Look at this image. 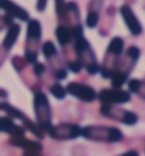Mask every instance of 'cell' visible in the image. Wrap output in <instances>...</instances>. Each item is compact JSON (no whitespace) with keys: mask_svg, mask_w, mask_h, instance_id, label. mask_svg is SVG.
I'll use <instances>...</instances> for the list:
<instances>
[{"mask_svg":"<svg viewBox=\"0 0 145 156\" xmlns=\"http://www.w3.org/2000/svg\"><path fill=\"white\" fill-rule=\"evenodd\" d=\"M82 137L95 143L116 144L124 139V133L116 126H86L82 128Z\"/></svg>","mask_w":145,"mask_h":156,"instance_id":"obj_1","label":"cell"},{"mask_svg":"<svg viewBox=\"0 0 145 156\" xmlns=\"http://www.w3.org/2000/svg\"><path fill=\"white\" fill-rule=\"evenodd\" d=\"M41 38H42V26L38 20H30L27 22L26 31L24 58L29 64H34L38 62L39 50L41 49Z\"/></svg>","mask_w":145,"mask_h":156,"instance_id":"obj_2","label":"cell"},{"mask_svg":"<svg viewBox=\"0 0 145 156\" xmlns=\"http://www.w3.org/2000/svg\"><path fill=\"white\" fill-rule=\"evenodd\" d=\"M33 109H34L36 124L44 132H47L52 126V112L48 96L43 91L39 90L34 92Z\"/></svg>","mask_w":145,"mask_h":156,"instance_id":"obj_3","label":"cell"},{"mask_svg":"<svg viewBox=\"0 0 145 156\" xmlns=\"http://www.w3.org/2000/svg\"><path fill=\"white\" fill-rule=\"evenodd\" d=\"M49 137L53 140L58 141H66V140H74L82 136V128L77 123H69V122H61L58 123L47 131Z\"/></svg>","mask_w":145,"mask_h":156,"instance_id":"obj_4","label":"cell"},{"mask_svg":"<svg viewBox=\"0 0 145 156\" xmlns=\"http://www.w3.org/2000/svg\"><path fill=\"white\" fill-rule=\"evenodd\" d=\"M100 113L104 117L115 120L120 123H124L126 126H135L138 122V116L132 111H126L120 107H117L116 105H104L101 104Z\"/></svg>","mask_w":145,"mask_h":156,"instance_id":"obj_5","label":"cell"},{"mask_svg":"<svg viewBox=\"0 0 145 156\" xmlns=\"http://www.w3.org/2000/svg\"><path fill=\"white\" fill-rule=\"evenodd\" d=\"M66 91L67 94L84 103H92L98 98V92L95 91V89L86 83L76 82V81L69 82L66 87Z\"/></svg>","mask_w":145,"mask_h":156,"instance_id":"obj_6","label":"cell"},{"mask_svg":"<svg viewBox=\"0 0 145 156\" xmlns=\"http://www.w3.org/2000/svg\"><path fill=\"white\" fill-rule=\"evenodd\" d=\"M98 99L104 105H121L130 101L132 96L123 89H102L98 94Z\"/></svg>","mask_w":145,"mask_h":156,"instance_id":"obj_7","label":"cell"},{"mask_svg":"<svg viewBox=\"0 0 145 156\" xmlns=\"http://www.w3.org/2000/svg\"><path fill=\"white\" fill-rule=\"evenodd\" d=\"M120 14H121V17L124 20L126 26L133 35L137 37L143 33V26H142L140 20L137 18L135 13L128 5H123L120 7Z\"/></svg>","mask_w":145,"mask_h":156,"instance_id":"obj_8","label":"cell"},{"mask_svg":"<svg viewBox=\"0 0 145 156\" xmlns=\"http://www.w3.org/2000/svg\"><path fill=\"white\" fill-rule=\"evenodd\" d=\"M0 8L4 9L7 15L12 16L13 18H18L19 21H23V22L30 21V14L23 7L15 4L12 0H0Z\"/></svg>","mask_w":145,"mask_h":156,"instance_id":"obj_9","label":"cell"},{"mask_svg":"<svg viewBox=\"0 0 145 156\" xmlns=\"http://www.w3.org/2000/svg\"><path fill=\"white\" fill-rule=\"evenodd\" d=\"M9 144L14 147H18L24 149V152L32 153H42L43 145L40 141L31 140L25 137H10Z\"/></svg>","mask_w":145,"mask_h":156,"instance_id":"obj_10","label":"cell"},{"mask_svg":"<svg viewBox=\"0 0 145 156\" xmlns=\"http://www.w3.org/2000/svg\"><path fill=\"white\" fill-rule=\"evenodd\" d=\"M0 132L10 134V137H25L24 126H17L9 116H0Z\"/></svg>","mask_w":145,"mask_h":156,"instance_id":"obj_11","label":"cell"},{"mask_svg":"<svg viewBox=\"0 0 145 156\" xmlns=\"http://www.w3.org/2000/svg\"><path fill=\"white\" fill-rule=\"evenodd\" d=\"M19 32H21V26L16 23H13L9 26L8 30H7V34L5 37L4 41H2V49L5 51H9L15 46L18 39Z\"/></svg>","mask_w":145,"mask_h":156,"instance_id":"obj_12","label":"cell"},{"mask_svg":"<svg viewBox=\"0 0 145 156\" xmlns=\"http://www.w3.org/2000/svg\"><path fill=\"white\" fill-rule=\"evenodd\" d=\"M56 37H57V40L59 42L60 47L62 48L68 46L72 40H74L72 27H69L67 25H62V24L58 25V27L56 29Z\"/></svg>","mask_w":145,"mask_h":156,"instance_id":"obj_13","label":"cell"},{"mask_svg":"<svg viewBox=\"0 0 145 156\" xmlns=\"http://www.w3.org/2000/svg\"><path fill=\"white\" fill-rule=\"evenodd\" d=\"M124 47H125L124 39L120 38V37H115V38L111 39L110 44H109V46L107 48L106 54L115 57H120L123 56V54H124Z\"/></svg>","mask_w":145,"mask_h":156,"instance_id":"obj_14","label":"cell"},{"mask_svg":"<svg viewBox=\"0 0 145 156\" xmlns=\"http://www.w3.org/2000/svg\"><path fill=\"white\" fill-rule=\"evenodd\" d=\"M128 89L133 94H136L145 100V81L138 79H132L128 81Z\"/></svg>","mask_w":145,"mask_h":156,"instance_id":"obj_15","label":"cell"},{"mask_svg":"<svg viewBox=\"0 0 145 156\" xmlns=\"http://www.w3.org/2000/svg\"><path fill=\"white\" fill-rule=\"evenodd\" d=\"M41 50H42L43 56L46 57V59L48 62L53 59L55 57L58 56V50H57V47L55 46V44L48 40L46 42H43L42 46H41Z\"/></svg>","mask_w":145,"mask_h":156,"instance_id":"obj_16","label":"cell"},{"mask_svg":"<svg viewBox=\"0 0 145 156\" xmlns=\"http://www.w3.org/2000/svg\"><path fill=\"white\" fill-rule=\"evenodd\" d=\"M56 2V13L57 17L62 25H66L67 21V4L65 2V0H55Z\"/></svg>","mask_w":145,"mask_h":156,"instance_id":"obj_17","label":"cell"},{"mask_svg":"<svg viewBox=\"0 0 145 156\" xmlns=\"http://www.w3.org/2000/svg\"><path fill=\"white\" fill-rule=\"evenodd\" d=\"M49 91L55 98L59 100H62L67 95V91H66V88L62 87L60 83H53L51 87H49Z\"/></svg>","mask_w":145,"mask_h":156,"instance_id":"obj_18","label":"cell"},{"mask_svg":"<svg viewBox=\"0 0 145 156\" xmlns=\"http://www.w3.org/2000/svg\"><path fill=\"white\" fill-rule=\"evenodd\" d=\"M99 18H100L99 12H96V10H89V12H87V15H86V20H85L86 26H87L89 29L96 27L99 23Z\"/></svg>","mask_w":145,"mask_h":156,"instance_id":"obj_19","label":"cell"},{"mask_svg":"<svg viewBox=\"0 0 145 156\" xmlns=\"http://www.w3.org/2000/svg\"><path fill=\"white\" fill-rule=\"evenodd\" d=\"M12 64H13L14 69H16L17 72H21L23 69H26V66H27V62L25 61V58L24 57H21V56H14L12 58Z\"/></svg>","mask_w":145,"mask_h":156,"instance_id":"obj_20","label":"cell"},{"mask_svg":"<svg viewBox=\"0 0 145 156\" xmlns=\"http://www.w3.org/2000/svg\"><path fill=\"white\" fill-rule=\"evenodd\" d=\"M32 71H33V74H34L35 76L40 78V76H42L43 74L46 73L47 66H46V64L41 63V62H36V63L33 64V69H32Z\"/></svg>","mask_w":145,"mask_h":156,"instance_id":"obj_21","label":"cell"},{"mask_svg":"<svg viewBox=\"0 0 145 156\" xmlns=\"http://www.w3.org/2000/svg\"><path fill=\"white\" fill-rule=\"evenodd\" d=\"M67 67H68L69 71H72V73H79L83 69V65L78 59H74V61L67 63Z\"/></svg>","mask_w":145,"mask_h":156,"instance_id":"obj_22","label":"cell"},{"mask_svg":"<svg viewBox=\"0 0 145 156\" xmlns=\"http://www.w3.org/2000/svg\"><path fill=\"white\" fill-rule=\"evenodd\" d=\"M126 54H127L130 58H133V59L138 61V58L141 56V50H140V48L136 47V46H130V47L127 49Z\"/></svg>","mask_w":145,"mask_h":156,"instance_id":"obj_23","label":"cell"},{"mask_svg":"<svg viewBox=\"0 0 145 156\" xmlns=\"http://www.w3.org/2000/svg\"><path fill=\"white\" fill-rule=\"evenodd\" d=\"M47 4H48V0H38V2H36V9H38V12H43L46 7H47Z\"/></svg>","mask_w":145,"mask_h":156,"instance_id":"obj_24","label":"cell"},{"mask_svg":"<svg viewBox=\"0 0 145 156\" xmlns=\"http://www.w3.org/2000/svg\"><path fill=\"white\" fill-rule=\"evenodd\" d=\"M119 156H140V153L137 152L136 149H128L127 152H125L124 154H120Z\"/></svg>","mask_w":145,"mask_h":156,"instance_id":"obj_25","label":"cell"},{"mask_svg":"<svg viewBox=\"0 0 145 156\" xmlns=\"http://www.w3.org/2000/svg\"><path fill=\"white\" fill-rule=\"evenodd\" d=\"M8 97V91L0 88V98H7Z\"/></svg>","mask_w":145,"mask_h":156,"instance_id":"obj_26","label":"cell"},{"mask_svg":"<svg viewBox=\"0 0 145 156\" xmlns=\"http://www.w3.org/2000/svg\"><path fill=\"white\" fill-rule=\"evenodd\" d=\"M23 156H43L41 155V153H32V152H24Z\"/></svg>","mask_w":145,"mask_h":156,"instance_id":"obj_27","label":"cell"},{"mask_svg":"<svg viewBox=\"0 0 145 156\" xmlns=\"http://www.w3.org/2000/svg\"><path fill=\"white\" fill-rule=\"evenodd\" d=\"M4 27H6V24H5L4 20H2V16H1V17H0V31L2 30Z\"/></svg>","mask_w":145,"mask_h":156,"instance_id":"obj_28","label":"cell"}]
</instances>
